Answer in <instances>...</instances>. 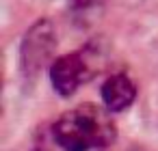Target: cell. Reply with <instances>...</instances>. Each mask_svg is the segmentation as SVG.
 <instances>
[{"instance_id": "obj_1", "label": "cell", "mask_w": 158, "mask_h": 151, "mask_svg": "<svg viewBox=\"0 0 158 151\" xmlns=\"http://www.w3.org/2000/svg\"><path fill=\"white\" fill-rule=\"evenodd\" d=\"M106 106L80 104L61 114L50 134L63 151H102L115 140V123Z\"/></svg>"}, {"instance_id": "obj_2", "label": "cell", "mask_w": 158, "mask_h": 151, "mask_svg": "<svg viewBox=\"0 0 158 151\" xmlns=\"http://www.w3.org/2000/svg\"><path fill=\"white\" fill-rule=\"evenodd\" d=\"M91 76V65L85 52H69L52 61L50 65V82L52 89L61 97L74 95Z\"/></svg>"}, {"instance_id": "obj_3", "label": "cell", "mask_w": 158, "mask_h": 151, "mask_svg": "<svg viewBox=\"0 0 158 151\" xmlns=\"http://www.w3.org/2000/svg\"><path fill=\"white\" fill-rule=\"evenodd\" d=\"M54 50V28L50 22L41 20L31 26L22 43V69L26 76L37 74Z\"/></svg>"}, {"instance_id": "obj_4", "label": "cell", "mask_w": 158, "mask_h": 151, "mask_svg": "<svg viewBox=\"0 0 158 151\" xmlns=\"http://www.w3.org/2000/svg\"><path fill=\"white\" fill-rule=\"evenodd\" d=\"M102 104L110 112H123L128 110L136 99V86L126 74H113L104 80L102 89Z\"/></svg>"}, {"instance_id": "obj_5", "label": "cell", "mask_w": 158, "mask_h": 151, "mask_svg": "<svg viewBox=\"0 0 158 151\" xmlns=\"http://www.w3.org/2000/svg\"><path fill=\"white\" fill-rule=\"evenodd\" d=\"M132 151H141V149H132Z\"/></svg>"}]
</instances>
